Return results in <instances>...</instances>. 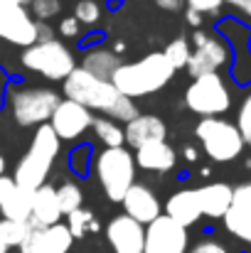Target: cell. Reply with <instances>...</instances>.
<instances>
[{"label": "cell", "mask_w": 251, "mask_h": 253, "mask_svg": "<svg viewBox=\"0 0 251 253\" xmlns=\"http://www.w3.org/2000/svg\"><path fill=\"white\" fill-rule=\"evenodd\" d=\"M20 62L27 72H35V74H40L50 82H64L79 67L72 49L67 44H62L59 40L37 42V44L22 49Z\"/></svg>", "instance_id": "obj_7"}, {"label": "cell", "mask_w": 251, "mask_h": 253, "mask_svg": "<svg viewBox=\"0 0 251 253\" xmlns=\"http://www.w3.org/2000/svg\"><path fill=\"white\" fill-rule=\"evenodd\" d=\"M7 251H10V249H7L5 244H0V253H7Z\"/></svg>", "instance_id": "obj_47"}, {"label": "cell", "mask_w": 251, "mask_h": 253, "mask_svg": "<svg viewBox=\"0 0 251 253\" xmlns=\"http://www.w3.org/2000/svg\"><path fill=\"white\" fill-rule=\"evenodd\" d=\"M121 57L113 52V49H103V47H96V49H86L79 62V67L86 69L89 74L99 77V79H108L116 74V69L121 67Z\"/></svg>", "instance_id": "obj_21"}, {"label": "cell", "mask_w": 251, "mask_h": 253, "mask_svg": "<svg viewBox=\"0 0 251 253\" xmlns=\"http://www.w3.org/2000/svg\"><path fill=\"white\" fill-rule=\"evenodd\" d=\"M5 91H7V74L0 69V101L5 98Z\"/></svg>", "instance_id": "obj_43"}, {"label": "cell", "mask_w": 251, "mask_h": 253, "mask_svg": "<svg viewBox=\"0 0 251 253\" xmlns=\"http://www.w3.org/2000/svg\"><path fill=\"white\" fill-rule=\"evenodd\" d=\"M32 194L17 187V182L7 174L0 177V214L10 221H30Z\"/></svg>", "instance_id": "obj_16"}, {"label": "cell", "mask_w": 251, "mask_h": 253, "mask_svg": "<svg viewBox=\"0 0 251 253\" xmlns=\"http://www.w3.org/2000/svg\"><path fill=\"white\" fill-rule=\"evenodd\" d=\"M155 5L163 7V10H167V12H180L185 2H182V0H155Z\"/></svg>", "instance_id": "obj_40"}, {"label": "cell", "mask_w": 251, "mask_h": 253, "mask_svg": "<svg viewBox=\"0 0 251 253\" xmlns=\"http://www.w3.org/2000/svg\"><path fill=\"white\" fill-rule=\"evenodd\" d=\"M74 17L82 27H96L101 20V5L96 0H79L74 5Z\"/></svg>", "instance_id": "obj_29"}, {"label": "cell", "mask_w": 251, "mask_h": 253, "mask_svg": "<svg viewBox=\"0 0 251 253\" xmlns=\"http://www.w3.org/2000/svg\"><path fill=\"white\" fill-rule=\"evenodd\" d=\"M182 155H185V160H187V163H197V158H200V153H197L192 145H187V148L182 150Z\"/></svg>", "instance_id": "obj_42"}, {"label": "cell", "mask_w": 251, "mask_h": 253, "mask_svg": "<svg viewBox=\"0 0 251 253\" xmlns=\"http://www.w3.org/2000/svg\"><path fill=\"white\" fill-rule=\"evenodd\" d=\"M94 135L99 138V143H103V148H126V128L106 116L94 118Z\"/></svg>", "instance_id": "obj_24"}, {"label": "cell", "mask_w": 251, "mask_h": 253, "mask_svg": "<svg viewBox=\"0 0 251 253\" xmlns=\"http://www.w3.org/2000/svg\"><path fill=\"white\" fill-rule=\"evenodd\" d=\"M175 77L172 64L165 59L163 52H151L146 57H141L138 62L131 64H121L116 69V74L111 77V84L116 86L126 98H141V96H151L158 93L160 88L170 84V79Z\"/></svg>", "instance_id": "obj_2"}, {"label": "cell", "mask_w": 251, "mask_h": 253, "mask_svg": "<svg viewBox=\"0 0 251 253\" xmlns=\"http://www.w3.org/2000/svg\"><path fill=\"white\" fill-rule=\"evenodd\" d=\"M2 2H15V5H22V7H27L32 0H2Z\"/></svg>", "instance_id": "obj_45"}, {"label": "cell", "mask_w": 251, "mask_h": 253, "mask_svg": "<svg viewBox=\"0 0 251 253\" xmlns=\"http://www.w3.org/2000/svg\"><path fill=\"white\" fill-rule=\"evenodd\" d=\"M143 253H190V234L185 226L163 214L146 226Z\"/></svg>", "instance_id": "obj_11"}, {"label": "cell", "mask_w": 251, "mask_h": 253, "mask_svg": "<svg viewBox=\"0 0 251 253\" xmlns=\"http://www.w3.org/2000/svg\"><path fill=\"white\" fill-rule=\"evenodd\" d=\"M62 207L57 199V187H52L50 182L42 184L35 194H32V209H30V224L35 229H50L62 224Z\"/></svg>", "instance_id": "obj_15"}, {"label": "cell", "mask_w": 251, "mask_h": 253, "mask_svg": "<svg viewBox=\"0 0 251 253\" xmlns=\"http://www.w3.org/2000/svg\"><path fill=\"white\" fill-rule=\"evenodd\" d=\"M182 2H187V7H192L202 15H217L219 7L224 5V0H182Z\"/></svg>", "instance_id": "obj_34"}, {"label": "cell", "mask_w": 251, "mask_h": 253, "mask_svg": "<svg viewBox=\"0 0 251 253\" xmlns=\"http://www.w3.org/2000/svg\"><path fill=\"white\" fill-rule=\"evenodd\" d=\"M237 126L244 135V143L247 148H251V93L242 101V108H239V118H237Z\"/></svg>", "instance_id": "obj_32"}, {"label": "cell", "mask_w": 251, "mask_h": 253, "mask_svg": "<svg viewBox=\"0 0 251 253\" xmlns=\"http://www.w3.org/2000/svg\"><path fill=\"white\" fill-rule=\"evenodd\" d=\"M67 163H69V169L74 172V174H89V168H91V145H77L72 153H69V158H67Z\"/></svg>", "instance_id": "obj_30"}, {"label": "cell", "mask_w": 251, "mask_h": 253, "mask_svg": "<svg viewBox=\"0 0 251 253\" xmlns=\"http://www.w3.org/2000/svg\"><path fill=\"white\" fill-rule=\"evenodd\" d=\"M185 106L202 118H219L232 108L229 86L219 74H204L200 79H192V84L185 91Z\"/></svg>", "instance_id": "obj_8"}, {"label": "cell", "mask_w": 251, "mask_h": 253, "mask_svg": "<svg viewBox=\"0 0 251 253\" xmlns=\"http://www.w3.org/2000/svg\"><path fill=\"white\" fill-rule=\"evenodd\" d=\"M0 40L22 49L37 44V20L32 12L22 5L0 0Z\"/></svg>", "instance_id": "obj_10"}, {"label": "cell", "mask_w": 251, "mask_h": 253, "mask_svg": "<svg viewBox=\"0 0 251 253\" xmlns=\"http://www.w3.org/2000/svg\"><path fill=\"white\" fill-rule=\"evenodd\" d=\"M32 226V224H30ZM42 231L45 229H30V234H27V239L22 241V246H20V253H37V246H40V239H42Z\"/></svg>", "instance_id": "obj_36"}, {"label": "cell", "mask_w": 251, "mask_h": 253, "mask_svg": "<svg viewBox=\"0 0 251 253\" xmlns=\"http://www.w3.org/2000/svg\"><path fill=\"white\" fill-rule=\"evenodd\" d=\"M234 204L251 207V182H244V184L234 187Z\"/></svg>", "instance_id": "obj_37"}, {"label": "cell", "mask_w": 251, "mask_h": 253, "mask_svg": "<svg viewBox=\"0 0 251 253\" xmlns=\"http://www.w3.org/2000/svg\"><path fill=\"white\" fill-rule=\"evenodd\" d=\"M165 216L172 221H177L180 226L190 229L202 219V209H200V199H197V189H180L175 194H170L165 202Z\"/></svg>", "instance_id": "obj_19"}, {"label": "cell", "mask_w": 251, "mask_h": 253, "mask_svg": "<svg viewBox=\"0 0 251 253\" xmlns=\"http://www.w3.org/2000/svg\"><path fill=\"white\" fill-rule=\"evenodd\" d=\"M7 103H10V111H12V118L17 126L40 128V126L50 123L57 106L62 103V96L47 86H22V88L10 91Z\"/></svg>", "instance_id": "obj_6"}, {"label": "cell", "mask_w": 251, "mask_h": 253, "mask_svg": "<svg viewBox=\"0 0 251 253\" xmlns=\"http://www.w3.org/2000/svg\"><path fill=\"white\" fill-rule=\"evenodd\" d=\"M121 204H123V214L131 216L133 221L143 224V226H148L158 216H163V204H160L158 194L148 184H143V182H136L126 192V197H123Z\"/></svg>", "instance_id": "obj_14"}, {"label": "cell", "mask_w": 251, "mask_h": 253, "mask_svg": "<svg viewBox=\"0 0 251 253\" xmlns=\"http://www.w3.org/2000/svg\"><path fill=\"white\" fill-rule=\"evenodd\" d=\"M30 221H10V219H0V244H5L7 249H20L22 241L30 234Z\"/></svg>", "instance_id": "obj_26"}, {"label": "cell", "mask_w": 251, "mask_h": 253, "mask_svg": "<svg viewBox=\"0 0 251 253\" xmlns=\"http://www.w3.org/2000/svg\"><path fill=\"white\" fill-rule=\"evenodd\" d=\"M106 241L113 253H143L146 226L126 214H118L106 224Z\"/></svg>", "instance_id": "obj_13"}, {"label": "cell", "mask_w": 251, "mask_h": 253, "mask_svg": "<svg viewBox=\"0 0 251 253\" xmlns=\"http://www.w3.org/2000/svg\"><path fill=\"white\" fill-rule=\"evenodd\" d=\"M96 177L108 202H123L126 192L136 184V155L128 148H103L96 155Z\"/></svg>", "instance_id": "obj_4"}, {"label": "cell", "mask_w": 251, "mask_h": 253, "mask_svg": "<svg viewBox=\"0 0 251 253\" xmlns=\"http://www.w3.org/2000/svg\"><path fill=\"white\" fill-rule=\"evenodd\" d=\"M72 244H74V236L69 234L67 224H57L42 231L37 253H69Z\"/></svg>", "instance_id": "obj_23"}, {"label": "cell", "mask_w": 251, "mask_h": 253, "mask_svg": "<svg viewBox=\"0 0 251 253\" xmlns=\"http://www.w3.org/2000/svg\"><path fill=\"white\" fill-rule=\"evenodd\" d=\"M57 30H59V35L64 37V40H82V25H79V20L72 15V17H64L59 25H57Z\"/></svg>", "instance_id": "obj_33"}, {"label": "cell", "mask_w": 251, "mask_h": 253, "mask_svg": "<svg viewBox=\"0 0 251 253\" xmlns=\"http://www.w3.org/2000/svg\"><path fill=\"white\" fill-rule=\"evenodd\" d=\"M52 130L57 133L59 140L64 143H74L79 140L84 133L94 126V113L89 108H84L82 103H74L69 98H62V103L57 106L54 116L50 118Z\"/></svg>", "instance_id": "obj_12"}, {"label": "cell", "mask_w": 251, "mask_h": 253, "mask_svg": "<svg viewBox=\"0 0 251 253\" xmlns=\"http://www.w3.org/2000/svg\"><path fill=\"white\" fill-rule=\"evenodd\" d=\"M224 5H232V7L239 10L242 15L251 17V0H224Z\"/></svg>", "instance_id": "obj_39"}, {"label": "cell", "mask_w": 251, "mask_h": 253, "mask_svg": "<svg viewBox=\"0 0 251 253\" xmlns=\"http://www.w3.org/2000/svg\"><path fill=\"white\" fill-rule=\"evenodd\" d=\"M136 165L146 172H170L177 165V153L172 150V145L165 140H155L148 143L143 148L136 150Z\"/></svg>", "instance_id": "obj_20"}, {"label": "cell", "mask_w": 251, "mask_h": 253, "mask_svg": "<svg viewBox=\"0 0 251 253\" xmlns=\"http://www.w3.org/2000/svg\"><path fill=\"white\" fill-rule=\"evenodd\" d=\"M2 174H5V158L0 155V177H2Z\"/></svg>", "instance_id": "obj_46"}, {"label": "cell", "mask_w": 251, "mask_h": 253, "mask_svg": "<svg viewBox=\"0 0 251 253\" xmlns=\"http://www.w3.org/2000/svg\"><path fill=\"white\" fill-rule=\"evenodd\" d=\"M126 128V145H131L133 150L155 143V140H165L167 138V126L163 118L153 116V113H138L131 123L123 126Z\"/></svg>", "instance_id": "obj_17"}, {"label": "cell", "mask_w": 251, "mask_h": 253, "mask_svg": "<svg viewBox=\"0 0 251 253\" xmlns=\"http://www.w3.org/2000/svg\"><path fill=\"white\" fill-rule=\"evenodd\" d=\"M224 229L251 246V207H239V204H232V209L224 214Z\"/></svg>", "instance_id": "obj_22"}, {"label": "cell", "mask_w": 251, "mask_h": 253, "mask_svg": "<svg viewBox=\"0 0 251 253\" xmlns=\"http://www.w3.org/2000/svg\"><path fill=\"white\" fill-rule=\"evenodd\" d=\"M197 199H200L202 216L224 219V214L234 204V189L227 182H207V184L197 187Z\"/></svg>", "instance_id": "obj_18"}, {"label": "cell", "mask_w": 251, "mask_h": 253, "mask_svg": "<svg viewBox=\"0 0 251 253\" xmlns=\"http://www.w3.org/2000/svg\"><path fill=\"white\" fill-rule=\"evenodd\" d=\"M195 138L212 163H232L247 148L239 126L224 118H202L195 126Z\"/></svg>", "instance_id": "obj_5"}, {"label": "cell", "mask_w": 251, "mask_h": 253, "mask_svg": "<svg viewBox=\"0 0 251 253\" xmlns=\"http://www.w3.org/2000/svg\"><path fill=\"white\" fill-rule=\"evenodd\" d=\"M163 54H165L167 62L172 64L175 72H177V69H187V62H190V57H192V44H190L187 37H175L172 42L165 44Z\"/></svg>", "instance_id": "obj_27"}, {"label": "cell", "mask_w": 251, "mask_h": 253, "mask_svg": "<svg viewBox=\"0 0 251 253\" xmlns=\"http://www.w3.org/2000/svg\"><path fill=\"white\" fill-rule=\"evenodd\" d=\"M190 44L195 47L187 62V74L192 79H200L204 74H219V69L227 67L232 52H229V42L219 32L195 30Z\"/></svg>", "instance_id": "obj_9"}, {"label": "cell", "mask_w": 251, "mask_h": 253, "mask_svg": "<svg viewBox=\"0 0 251 253\" xmlns=\"http://www.w3.org/2000/svg\"><path fill=\"white\" fill-rule=\"evenodd\" d=\"M54 40V30L47 22H37V42H52Z\"/></svg>", "instance_id": "obj_38"}, {"label": "cell", "mask_w": 251, "mask_h": 253, "mask_svg": "<svg viewBox=\"0 0 251 253\" xmlns=\"http://www.w3.org/2000/svg\"><path fill=\"white\" fill-rule=\"evenodd\" d=\"M113 52H116V54H123V52H126V42H121V40L113 42Z\"/></svg>", "instance_id": "obj_44"}, {"label": "cell", "mask_w": 251, "mask_h": 253, "mask_svg": "<svg viewBox=\"0 0 251 253\" xmlns=\"http://www.w3.org/2000/svg\"><path fill=\"white\" fill-rule=\"evenodd\" d=\"M185 20H187V25H192L195 30H200V25H202V12L187 7V10H185Z\"/></svg>", "instance_id": "obj_41"}, {"label": "cell", "mask_w": 251, "mask_h": 253, "mask_svg": "<svg viewBox=\"0 0 251 253\" xmlns=\"http://www.w3.org/2000/svg\"><path fill=\"white\" fill-rule=\"evenodd\" d=\"M67 229H69V234L74 239H84L86 234H96L99 231V221H96L94 211L82 207V209H77V211H72L67 216Z\"/></svg>", "instance_id": "obj_25"}, {"label": "cell", "mask_w": 251, "mask_h": 253, "mask_svg": "<svg viewBox=\"0 0 251 253\" xmlns=\"http://www.w3.org/2000/svg\"><path fill=\"white\" fill-rule=\"evenodd\" d=\"M30 12L37 22H47V20H52L62 12V5H59V0H32Z\"/></svg>", "instance_id": "obj_31"}, {"label": "cell", "mask_w": 251, "mask_h": 253, "mask_svg": "<svg viewBox=\"0 0 251 253\" xmlns=\"http://www.w3.org/2000/svg\"><path fill=\"white\" fill-rule=\"evenodd\" d=\"M57 199H59V207H62L64 216H69L72 211L84 207V192L77 182H62L57 187Z\"/></svg>", "instance_id": "obj_28"}, {"label": "cell", "mask_w": 251, "mask_h": 253, "mask_svg": "<svg viewBox=\"0 0 251 253\" xmlns=\"http://www.w3.org/2000/svg\"><path fill=\"white\" fill-rule=\"evenodd\" d=\"M59 148H62V140L57 138V133L52 130L50 123L35 128L30 148L20 158V163L15 168V174H12L17 187L25 189L27 194H35L42 184H47V177H50V172L54 168Z\"/></svg>", "instance_id": "obj_3"}, {"label": "cell", "mask_w": 251, "mask_h": 253, "mask_svg": "<svg viewBox=\"0 0 251 253\" xmlns=\"http://www.w3.org/2000/svg\"><path fill=\"white\" fill-rule=\"evenodd\" d=\"M190 253H229V249L224 244H219L217 239H202L190 249Z\"/></svg>", "instance_id": "obj_35"}, {"label": "cell", "mask_w": 251, "mask_h": 253, "mask_svg": "<svg viewBox=\"0 0 251 253\" xmlns=\"http://www.w3.org/2000/svg\"><path fill=\"white\" fill-rule=\"evenodd\" d=\"M62 88H64V98L82 103L91 113L99 111L116 123H131L138 116V106L131 98H126L108 79H99L82 67H77L64 79Z\"/></svg>", "instance_id": "obj_1"}]
</instances>
